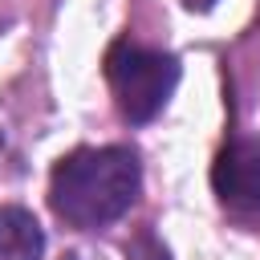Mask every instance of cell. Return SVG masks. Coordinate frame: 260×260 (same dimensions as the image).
<instances>
[{
	"instance_id": "obj_2",
	"label": "cell",
	"mask_w": 260,
	"mask_h": 260,
	"mask_svg": "<svg viewBox=\"0 0 260 260\" xmlns=\"http://www.w3.org/2000/svg\"><path fill=\"white\" fill-rule=\"evenodd\" d=\"M102 73H106V85L114 93L122 122L146 126L175 98L183 65L171 49H154L134 37H118V41H110V49L102 57Z\"/></svg>"
},
{
	"instance_id": "obj_5",
	"label": "cell",
	"mask_w": 260,
	"mask_h": 260,
	"mask_svg": "<svg viewBox=\"0 0 260 260\" xmlns=\"http://www.w3.org/2000/svg\"><path fill=\"white\" fill-rule=\"evenodd\" d=\"M126 260H171V256H167V244L154 232H138V240L126 248Z\"/></svg>"
},
{
	"instance_id": "obj_1",
	"label": "cell",
	"mask_w": 260,
	"mask_h": 260,
	"mask_svg": "<svg viewBox=\"0 0 260 260\" xmlns=\"http://www.w3.org/2000/svg\"><path fill=\"white\" fill-rule=\"evenodd\" d=\"M142 191V158L134 146H77L49 171V207L73 232L118 223Z\"/></svg>"
},
{
	"instance_id": "obj_3",
	"label": "cell",
	"mask_w": 260,
	"mask_h": 260,
	"mask_svg": "<svg viewBox=\"0 0 260 260\" xmlns=\"http://www.w3.org/2000/svg\"><path fill=\"white\" fill-rule=\"evenodd\" d=\"M211 191L236 215H260V138L228 130L211 162Z\"/></svg>"
},
{
	"instance_id": "obj_4",
	"label": "cell",
	"mask_w": 260,
	"mask_h": 260,
	"mask_svg": "<svg viewBox=\"0 0 260 260\" xmlns=\"http://www.w3.org/2000/svg\"><path fill=\"white\" fill-rule=\"evenodd\" d=\"M0 260H45V228L20 203L0 207Z\"/></svg>"
},
{
	"instance_id": "obj_7",
	"label": "cell",
	"mask_w": 260,
	"mask_h": 260,
	"mask_svg": "<svg viewBox=\"0 0 260 260\" xmlns=\"http://www.w3.org/2000/svg\"><path fill=\"white\" fill-rule=\"evenodd\" d=\"M61 260H106V256H93V252H69V256H61Z\"/></svg>"
},
{
	"instance_id": "obj_6",
	"label": "cell",
	"mask_w": 260,
	"mask_h": 260,
	"mask_svg": "<svg viewBox=\"0 0 260 260\" xmlns=\"http://www.w3.org/2000/svg\"><path fill=\"white\" fill-rule=\"evenodd\" d=\"M183 8H187V12H211L215 0H183Z\"/></svg>"
}]
</instances>
